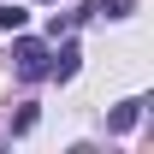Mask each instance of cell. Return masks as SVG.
I'll use <instances>...</instances> for the list:
<instances>
[{
	"label": "cell",
	"mask_w": 154,
	"mask_h": 154,
	"mask_svg": "<svg viewBox=\"0 0 154 154\" xmlns=\"http://www.w3.org/2000/svg\"><path fill=\"white\" fill-rule=\"evenodd\" d=\"M36 101H24V107H18V113H12V136H30V131H36Z\"/></svg>",
	"instance_id": "5"
},
{
	"label": "cell",
	"mask_w": 154,
	"mask_h": 154,
	"mask_svg": "<svg viewBox=\"0 0 154 154\" xmlns=\"http://www.w3.org/2000/svg\"><path fill=\"white\" fill-rule=\"evenodd\" d=\"M24 24H30V12H24V6H0V30H6V36H12V30H24Z\"/></svg>",
	"instance_id": "6"
},
{
	"label": "cell",
	"mask_w": 154,
	"mask_h": 154,
	"mask_svg": "<svg viewBox=\"0 0 154 154\" xmlns=\"http://www.w3.org/2000/svg\"><path fill=\"white\" fill-rule=\"evenodd\" d=\"M48 54H54V48H48L42 36L12 30V65H18V77H24V83H42V77H48Z\"/></svg>",
	"instance_id": "1"
},
{
	"label": "cell",
	"mask_w": 154,
	"mask_h": 154,
	"mask_svg": "<svg viewBox=\"0 0 154 154\" xmlns=\"http://www.w3.org/2000/svg\"><path fill=\"white\" fill-rule=\"evenodd\" d=\"M136 119H142V101H119L113 113H107V131L125 136V131H136Z\"/></svg>",
	"instance_id": "3"
},
{
	"label": "cell",
	"mask_w": 154,
	"mask_h": 154,
	"mask_svg": "<svg viewBox=\"0 0 154 154\" xmlns=\"http://www.w3.org/2000/svg\"><path fill=\"white\" fill-rule=\"evenodd\" d=\"M77 59H83V48H77V42H59L54 54H48V77H54V83H71V77H77Z\"/></svg>",
	"instance_id": "2"
},
{
	"label": "cell",
	"mask_w": 154,
	"mask_h": 154,
	"mask_svg": "<svg viewBox=\"0 0 154 154\" xmlns=\"http://www.w3.org/2000/svg\"><path fill=\"white\" fill-rule=\"evenodd\" d=\"M131 6H136V0H89V6H83V18H89V12H107V18H131Z\"/></svg>",
	"instance_id": "4"
}]
</instances>
